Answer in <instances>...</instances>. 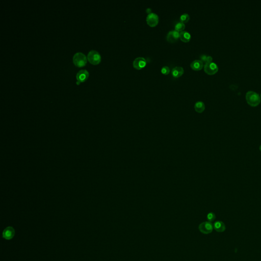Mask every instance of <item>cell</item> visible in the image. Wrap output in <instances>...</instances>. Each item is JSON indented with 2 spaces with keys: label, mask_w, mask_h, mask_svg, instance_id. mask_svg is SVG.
Instances as JSON below:
<instances>
[{
  "label": "cell",
  "mask_w": 261,
  "mask_h": 261,
  "mask_svg": "<svg viewBox=\"0 0 261 261\" xmlns=\"http://www.w3.org/2000/svg\"></svg>",
  "instance_id": "cell-22"
},
{
  "label": "cell",
  "mask_w": 261,
  "mask_h": 261,
  "mask_svg": "<svg viewBox=\"0 0 261 261\" xmlns=\"http://www.w3.org/2000/svg\"><path fill=\"white\" fill-rule=\"evenodd\" d=\"M200 59L203 63H204V64H206L207 63L211 62L213 60V58L211 56L206 55H201Z\"/></svg>",
  "instance_id": "cell-17"
},
{
  "label": "cell",
  "mask_w": 261,
  "mask_h": 261,
  "mask_svg": "<svg viewBox=\"0 0 261 261\" xmlns=\"http://www.w3.org/2000/svg\"><path fill=\"white\" fill-rule=\"evenodd\" d=\"M15 235V230L12 227H8L3 232V237L6 240H11Z\"/></svg>",
  "instance_id": "cell-8"
},
{
  "label": "cell",
  "mask_w": 261,
  "mask_h": 261,
  "mask_svg": "<svg viewBox=\"0 0 261 261\" xmlns=\"http://www.w3.org/2000/svg\"><path fill=\"white\" fill-rule=\"evenodd\" d=\"M259 149H260V151H261V146H260Z\"/></svg>",
  "instance_id": "cell-21"
},
{
  "label": "cell",
  "mask_w": 261,
  "mask_h": 261,
  "mask_svg": "<svg viewBox=\"0 0 261 261\" xmlns=\"http://www.w3.org/2000/svg\"><path fill=\"white\" fill-rule=\"evenodd\" d=\"M180 38L183 42H189L191 39V34L187 31H183L180 33Z\"/></svg>",
  "instance_id": "cell-15"
},
{
  "label": "cell",
  "mask_w": 261,
  "mask_h": 261,
  "mask_svg": "<svg viewBox=\"0 0 261 261\" xmlns=\"http://www.w3.org/2000/svg\"><path fill=\"white\" fill-rule=\"evenodd\" d=\"M246 99L248 104L252 107L258 106L261 102V97L255 91H249L246 93Z\"/></svg>",
  "instance_id": "cell-1"
},
{
  "label": "cell",
  "mask_w": 261,
  "mask_h": 261,
  "mask_svg": "<svg viewBox=\"0 0 261 261\" xmlns=\"http://www.w3.org/2000/svg\"><path fill=\"white\" fill-rule=\"evenodd\" d=\"M87 58L89 62L92 65H98L100 62L101 60L100 54L95 50H91L89 52L87 55Z\"/></svg>",
  "instance_id": "cell-3"
},
{
  "label": "cell",
  "mask_w": 261,
  "mask_h": 261,
  "mask_svg": "<svg viewBox=\"0 0 261 261\" xmlns=\"http://www.w3.org/2000/svg\"><path fill=\"white\" fill-rule=\"evenodd\" d=\"M185 24L183 23H182L181 22H178V23H176V25H175V26H174V29H175V30L177 31L178 32H182V31H183L185 29Z\"/></svg>",
  "instance_id": "cell-16"
},
{
  "label": "cell",
  "mask_w": 261,
  "mask_h": 261,
  "mask_svg": "<svg viewBox=\"0 0 261 261\" xmlns=\"http://www.w3.org/2000/svg\"><path fill=\"white\" fill-rule=\"evenodd\" d=\"M159 16L157 14L151 12L146 17V22L151 27H155L159 23Z\"/></svg>",
  "instance_id": "cell-6"
},
{
  "label": "cell",
  "mask_w": 261,
  "mask_h": 261,
  "mask_svg": "<svg viewBox=\"0 0 261 261\" xmlns=\"http://www.w3.org/2000/svg\"><path fill=\"white\" fill-rule=\"evenodd\" d=\"M216 219L215 214H214L213 212H210L207 215V219L208 220V222H214Z\"/></svg>",
  "instance_id": "cell-19"
},
{
  "label": "cell",
  "mask_w": 261,
  "mask_h": 261,
  "mask_svg": "<svg viewBox=\"0 0 261 261\" xmlns=\"http://www.w3.org/2000/svg\"><path fill=\"white\" fill-rule=\"evenodd\" d=\"M204 72L208 75H214L218 70V67L215 63L211 62L204 65Z\"/></svg>",
  "instance_id": "cell-5"
},
{
  "label": "cell",
  "mask_w": 261,
  "mask_h": 261,
  "mask_svg": "<svg viewBox=\"0 0 261 261\" xmlns=\"http://www.w3.org/2000/svg\"><path fill=\"white\" fill-rule=\"evenodd\" d=\"M184 72V68L181 66H176L175 67L172 69V76L174 78H179L183 75Z\"/></svg>",
  "instance_id": "cell-13"
},
{
  "label": "cell",
  "mask_w": 261,
  "mask_h": 261,
  "mask_svg": "<svg viewBox=\"0 0 261 261\" xmlns=\"http://www.w3.org/2000/svg\"><path fill=\"white\" fill-rule=\"evenodd\" d=\"M89 73L87 70H81L77 74V79L78 80V81H79L80 82H84L87 79Z\"/></svg>",
  "instance_id": "cell-10"
},
{
  "label": "cell",
  "mask_w": 261,
  "mask_h": 261,
  "mask_svg": "<svg viewBox=\"0 0 261 261\" xmlns=\"http://www.w3.org/2000/svg\"><path fill=\"white\" fill-rule=\"evenodd\" d=\"M190 19V16L188 13H184L180 16V21L183 23H187Z\"/></svg>",
  "instance_id": "cell-18"
},
{
  "label": "cell",
  "mask_w": 261,
  "mask_h": 261,
  "mask_svg": "<svg viewBox=\"0 0 261 261\" xmlns=\"http://www.w3.org/2000/svg\"><path fill=\"white\" fill-rule=\"evenodd\" d=\"M199 231L202 234H209L212 233L214 227L212 222H206L201 223L199 225Z\"/></svg>",
  "instance_id": "cell-4"
},
{
  "label": "cell",
  "mask_w": 261,
  "mask_h": 261,
  "mask_svg": "<svg viewBox=\"0 0 261 261\" xmlns=\"http://www.w3.org/2000/svg\"><path fill=\"white\" fill-rule=\"evenodd\" d=\"M170 72V69L169 66H164L161 68V72L164 75H168Z\"/></svg>",
  "instance_id": "cell-20"
},
{
  "label": "cell",
  "mask_w": 261,
  "mask_h": 261,
  "mask_svg": "<svg viewBox=\"0 0 261 261\" xmlns=\"http://www.w3.org/2000/svg\"><path fill=\"white\" fill-rule=\"evenodd\" d=\"M194 109L198 113H202L204 111L205 109V105L204 103L202 102L201 101H198L195 103L194 105Z\"/></svg>",
  "instance_id": "cell-14"
},
{
  "label": "cell",
  "mask_w": 261,
  "mask_h": 261,
  "mask_svg": "<svg viewBox=\"0 0 261 261\" xmlns=\"http://www.w3.org/2000/svg\"><path fill=\"white\" fill-rule=\"evenodd\" d=\"M180 37V33L177 31H170L167 34L166 39L170 42H174Z\"/></svg>",
  "instance_id": "cell-9"
},
{
  "label": "cell",
  "mask_w": 261,
  "mask_h": 261,
  "mask_svg": "<svg viewBox=\"0 0 261 261\" xmlns=\"http://www.w3.org/2000/svg\"><path fill=\"white\" fill-rule=\"evenodd\" d=\"M133 65L134 68L139 70L146 66V60L143 57H137L133 61Z\"/></svg>",
  "instance_id": "cell-7"
},
{
  "label": "cell",
  "mask_w": 261,
  "mask_h": 261,
  "mask_svg": "<svg viewBox=\"0 0 261 261\" xmlns=\"http://www.w3.org/2000/svg\"><path fill=\"white\" fill-rule=\"evenodd\" d=\"M86 61V57L83 53L78 52L76 53L73 57V62L76 66L79 67L84 66Z\"/></svg>",
  "instance_id": "cell-2"
},
{
  "label": "cell",
  "mask_w": 261,
  "mask_h": 261,
  "mask_svg": "<svg viewBox=\"0 0 261 261\" xmlns=\"http://www.w3.org/2000/svg\"><path fill=\"white\" fill-rule=\"evenodd\" d=\"M204 63L201 60H195L190 64V67L194 70H199L202 69Z\"/></svg>",
  "instance_id": "cell-11"
},
{
  "label": "cell",
  "mask_w": 261,
  "mask_h": 261,
  "mask_svg": "<svg viewBox=\"0 0 261 261\" xmlns=\"http://www.w3.org/2000/svg\"><path fill=\"white\" fill-rule=\"evenodd\" d=\"M213 227L216 232L219 233H222L225 231V225L223 222L221 221H217L213 224Z\"/></svg>",
  "instance_id": "cell-12"
}]
</instances>
